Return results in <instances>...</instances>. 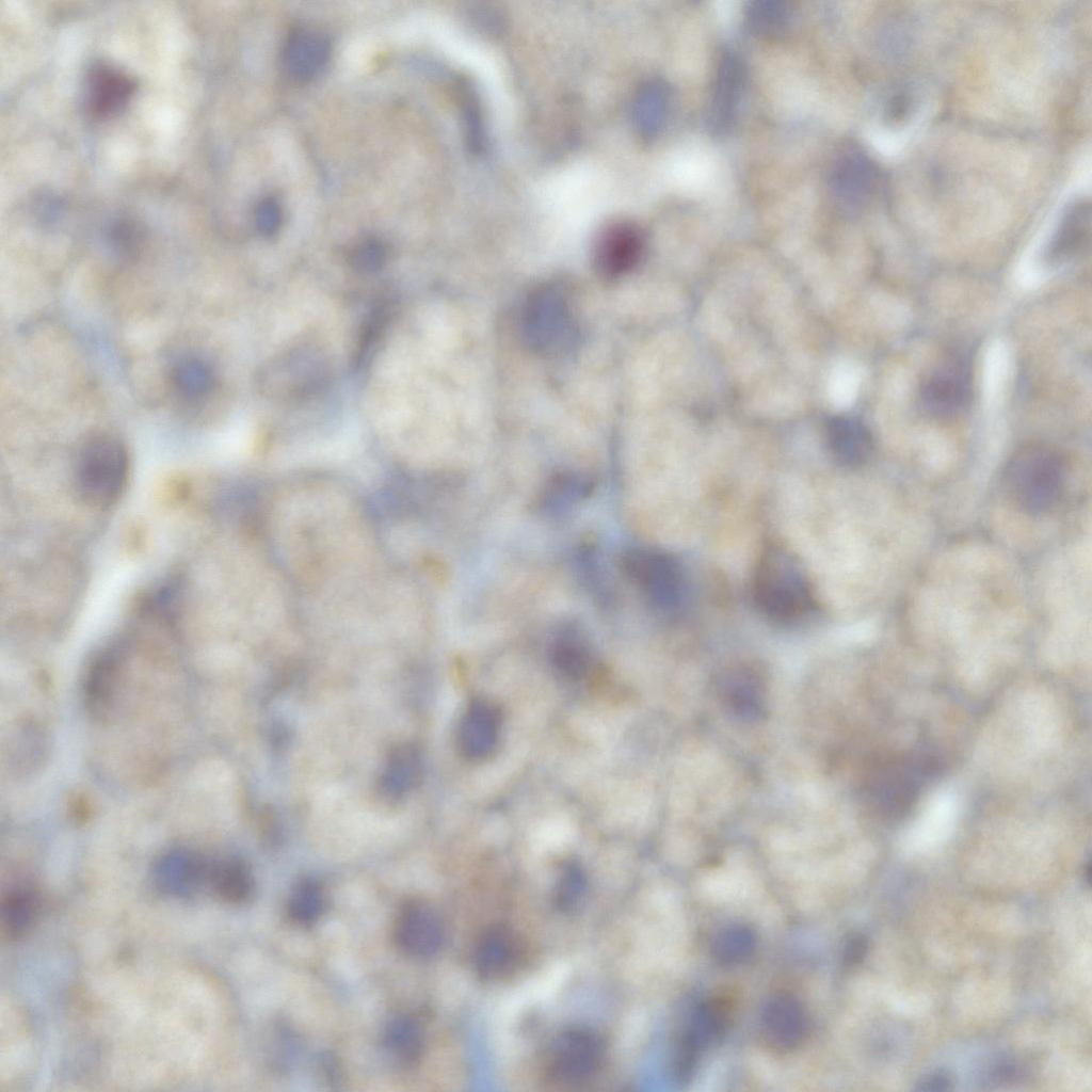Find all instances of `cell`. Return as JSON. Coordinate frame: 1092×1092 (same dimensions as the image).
Masks as SVG:
<instances>
[{
	"label": "cell",
	"mask_w": 1092,
	"mask_h": 1092,
	"mask_svg": "<svg viewBox=\"0 0 1092 1092\" xmlns=\"http://www.w3.org/2000/svg\"><path fill=\"white\" fill-rule=\"evenodd\" d=\"M754 934L746 927L735 926L720 932L711 946L714 959L734 964L746 959L754 949Z\"/></svg>",
	"instance_id": "cell-31"
},
{
	"label": "cell",
	"mask_w": 1092,
	"mask_h": 1092,
	"mask_svg": "<svg viewBox=\"0 0 1092 1092\" xmlns=\"http://www.w3.org/2000/svg\"><path fill=\"white\" fill-rule=\"evenodd\" d=\"M952 1088L951 1076L946 1072H935L922 1078L916 1087L918 1091H947Z\"/></svg>",
	"instance_id": "cell-37"
},
{
	"label": "cell",
	"mask_w": 1092,
	"mask_h": 1092,
	"mask_svg": "<svg viewBox=\"0 0 1092 1092\" xmlns=\"http://www.w3.org/2000/svg\"><path fill=\"white\" fill-rule=\"evenodd\" d=\"M555 668L566 678L579 679L591 668V654L582 638L574 630L562 631L551 646Z\"/></svg>",
	"instance_id": "cell-25"
},
{
	"label": "cell",
	"mask_w": 1092,
	"mask_h": 1092,
	"mask_svg": "<svg viewBox=\"0 0 1092 1092\" xmlns=\"http://www.w3.org/2000/svg\"><path fill=\"white\" fill-rule=\"evenodd\" d=\"M422 1043L421 1028L412 1017L398 1016L386 1026L385 1048L399 1063H414L421 1055Z\"/></svg>",
	"instance_id": "cell-26"
},
{
	"label": "cell",
	"mask_w": 1092,
	"mask_h": 1092,
	"mask_svg": "<svg viewBox=\"0 0 1092 1092\" xmlns=\"http://www.w3.org/2000/svg\"><path fill=\"white\" fill-rule=\"evenodd\" d=\"M172 378L178 394L189 400L200 399L207 395L213 382L209 366L196 357L181 359L175 366Z\"/></svg>",
	"instance_id": "cell-28"
},
{
	"label": "cell",
	"mask_w": 1092,
	"mask_h": 1092,
	"mask_svg": "<svg viewBox=\"0 0 1092 1092\" xmlns=\"http://www.w3.org/2000/svg\"><path fill=\"white\" fill-rule=\"evenodd\" d=\"M1064 479V463L1058 451L1046 444L1030 443L1014 451L1007 462L1003 486L1017 509L1039 514L1057 502Z\"/></svg>",
	"instance_id": "cell-2"
},
{
	"label": "cell",
	"mask_w": 1092,
	"mask_h": 1092,
	"mask_svg": "<svg viewBox=\"0 0 1092 1092\" xmlns=\"http://www.w3.org/2000/svg\"><path fill=\"white\" fill-rule=\"evenodd\" d=\"M743 71L738 58L730 52L719 62L709 107V124L714 134L724 133L732 125L740 101Z\"/></svg>",
	"instance_id": "cell-15"
},
{
	"label": "cell",
	"mask_w": 1092,
	"mask_h": 1092,
	"mask_svg": "<svg viewBox=\"0 0 1092 1092\" xmlns=\"http://www.w3.org/2000/svg\"><path fill=\"white\" fill-rule=\"evenodd\" d=\"M566 290L544 285L527 298L523 310L524 336L542 354H559L573 342L577 322Z\"/></svg>",
	"instance_id": "cell-4"
},
{
	"label": "cell",
	"mask_w": 1092,
	"mask_h": 1092,
	"mask_svg": "<svg viewBox=\"0 0 1092 1092\" xmlns=\"http://www.w3.org/2000/svg\"><path fill=\"white\" fill-rule=\"evenodd\" d=\"M758 610L777 623H794L813 608V593L801 565L785 548L770 545L759 556L752 577Z\"/></svg>",
	"instance_id": "cell-1"
},
{
	"label": "cell",
	"mask_w": 1092,
	"mask_h": 1092,
	"mask_svg": "<svg viewBox=\"0 0 1092 1092\" xmlns=\"http://www.w3.org/2000/svg\"><path fill=\"white\" fill-rule=\"evenodd\" d=\"M323 906L322 889L314 879H303L296 883L288 901L290 917L301 925L315 922L320 917Z\"/></svg>",
	"instance_id": "cell-29"
},
{
	"label": "cell",
	"mask_w": 1092,
	"mask_h": 1092,
	"mask_svg": "<svg viewBox=\"0 0 1092 1092\" xmlns=\"http://www.w3.org/2000/svg\"><path fill=\"white\" fill-rule=\"evenodd\" d=\"M828 440L833 455L841 464L858 466L869 457L872 449L866 427L852 417H837L828 428Z\"/></svg>",
	"instance_id": "cell-21"
},
{
	"label": "cell",
	"mask_w": 1092,
	"mask_h": 1092,
	"mask_svg": "<svg viewBox=\"0 0 1092 1092\" xmlns=\"http://www.w3.org/2000/svg\"><path fill=\"white\" fill-rule=\"evenodd\" d=\"M971 400V373L965 356L952 355L924 380L919 391L921 410L930 417L949 420L961 416Z\"/></svg>",
	"instance_id": "cell-7"
},
{
	"label": "cell",
	"mask_w": 1092,
	"mask_h": 1092,
	"mask_svg": "<svg viewBox=\"0 0 1092 1092\" xmlns=\"http://www.w3.org/2000/svg\"><path fill=\"white\" fill-rule=\"evenodd\" d=\"M735 1012V996L726 991L716 993L695 1008L682 1033L702 1050L710 1042L723 1038L733 1023Z\"/></svg>",
	"instance_id": "cell-17"
},
{
	"label": "cell",
	"mask_w": 1092,
	"mask_h": 1092,
	"mask_svg": "<svg viewBox=\"0 0 1092 1092\" xmlns=\"http://www.w3.org/2000/svg\"><path fill=\"white\" fill-rule=\"evenodd\" d=\"M606 1055L604 1039L594 1030L574 1027L558 1034L551 1042L546 1071L562 1085H578L593 1077Z\"/></svg>",
	"instance_id": "cell-5"
},
{
	"label": "cell",
	"mask_w": 1092,
	"mask_h": 1092,
	"mask_svg": "<svg viewBox=\"0 0 1092 1092\" xmlns=\"http://www.w3.org/2000/svg\"><path fill=\"white\" fill-rule=\"evenodd\" d=\"M918 772L919 768L905 759L881 766L866 781V798L884 815H902L917 796Z\"/></svg>",
	"instance_id": "cell-10"
},
{
	"label": "cell",
	"mask_w": 1092,
	"mask_h": 1092,
	"mask_svg": "<svg viewBox=\"0 0 1092 1092\" xmlns=\"http://www.w3.org/2000/svg\"><path fill=\"white\" fill-rule=\"evenodd\" d=\"M501 729L499 709L485 700H475L468 706L457 735L463 756L480 760L495 750Z\"/></svg>",
	"instance_id": "cell-13"
},
{
	"label": "cell",
	"mask_w": 1092,
	"mask_h": 1092,
	"mask_svg": "<svg viewBox=\"0 0 1092 1092\" xmlns=\"http://www.w3.org/2000/svg\"><path fill=\"white\" fill-rule=\"evenodd\" d=\"M719 692L729 708L746 718H756L764 711V682L750 668L725 671L719 679Z\"/></svg>",
	"instance_id": "cell-19"
},
{
	"label": "cell",
	"mask_w": 1092,
	"mask_h": 1092,
	"mask_svg": "<svg viewBox=\"0 0 1092 1092\" xmlns=\"http://www.w3.org/2000/svg\"><path fill=\"white\" fill-rule=\"evenodd\" d=\"M134 84L117 68L99 65L89 76V106L96 116L116 113L128 101Z\"/></svg>",
	"instance_id": "cell-20"
},
{
	"label": "cell",
	"mask_w": 1092,
	"mask_h": 1092,
	"mask_svg": "<svg viewBox=\"0 0 1092 1092\" xmlns=\"http://www.w3.org/2000/svg\"><path fill=\"white\" fill-rule=\"evenodd\" d=\"M330 53L331 43L325 34L312 29H299L285 43L283 63L291 77L307 80L325 66Z\"/></svg>",
	"instance_id": "cell-16"
},
{
	"label": "cell",
	"mask_w": 1092,
	"mask_h": 1092,
	"mask_svg": "<svg viewBox=\"0 0 1092 1092\" xmlns=\"http://www.w3.org/2000/svg\"><path fill=\"white\" fill-rule=\"evenodd\" d=\"M830 181L835 199L846 208L855 209L870 195L874 168L866 155L849 149L835 162Z\"/></svg>",
	"instance_id": "cell-14"
},
{
	"label": "cell",
	"mask_w": 1092,
	"mask_h": 1092,
	"mask_svg": "<svg viewBox=\"0 0 1092 1092\" xmlns=\"http://www.w3.org/2000/svg\"><path fill=\"white\" fill-rule=\"evenodd\" d=\"M110 648L101 652L93 661L86 676L84 696L87 709L95 718H103L110 707L115 689L118 655Z\"/></svg>",
	"instance_id": "cell-22"
},
{
	"label": "cell",
	"mask_w": 1092,
	"mask_h": 1092,
	"mask_svg": "<svg viewBox=\"0 0 1092 1092\" xmlns=\"http://www.w3.org/2000/svg\"><path fill=\"white\" fill-rule=\"evenodd\" d=\"M519 958L518 936L504 925H493L481 932L472 952L476 971L488 980L510 974L518 964Z\"/></svg>",
	"instance_id": "cell-12"
},
{
	"label": "cell",
	"mask_w": 1092,
	"mask_h": 1092,
	"mask_svg": "<svg viewBox=\"0 0 1092 1092\" xmlns=\"http://www.w3.org/2000/svg\"><path fill=\"white\" fill-rule=\"evenodd\" d=\"M280 215V208L273 198L263 199L255 213L258 229L267 235L273 234L279 226Z\"/></svg>",
	"instance_id": "cell-35"
},
{
	"label": "cell",
	"mask_w": 1092,
	"mask_h": 1092,
	"mask_svg": "<svg viewBox=\"0 0 1092 1092\" xmlns=\"http://www.w3.org/2000/svg\"><path fill=\"white\" fill-rule=\"evenodd\" d=\"M1090 205L1078 200L1065 211L1046 250V260L1062 263L1081 254L1090 241Z\"/></svg>",
	"instance_id": "cell-18"
},
{
	"label": "cell",
	"mask_w": 1092,
	"mask_h": 1092,
	"mask_svg": "<svg viewBox=\"0 0 1092 1092\" xmlns=\"http://www.w3.org/2000/svg\"><path fill=\"white\" fill-rule=\"evenodd\" d=\"M215 893L229 902L246 899L253 889V877L247 866L236 858L209 863L207 874Z\"/></svg>",
	"instance_id": "cell-23"
},
{
	"label": "cell",
	"mask_w": 1092,
	"mask_h": 1092,
	"mask_svg": "<svg viewBox=\"0 0 1092 1092\" xmlns=\"http://www.w3.org/2000/svg\"><path fill=\"white\" fill-rule=\"evenodd\" d=\"M444 930L435 911L421 900H408L398 911L394 938L397 946L414 958H427L441 946Z\"/></svg>",
	"instance_id": "cell-11"
},
{
	"label": "cell",
	"mask_w": 1092,
	"mask_h": 1092,
	"mask_svg": "<svg viewBox=\"0 0 1092 1092\" xmlns=\"http://www.w3.org/2000/svg\"><path fill=\"white\" fill-rule=\"evenodd\" d=\"M591 484L577 475H560L555 477L544 495L543 504L549 509L561 503L576 500L589 493Z\"/></svg>",
	"instance_id": "cell-34"
},
{
	"label": "cell",
	"mask_w": 1092,
	"mask_h": 1092,
	"mask_svg": "<svg viewBox=\"0 0 1092 1092\" xmlns=\"http://www.w3.org/2000/svg\"><path fill=\"white\" fill-rule=\"evenodd\" d=\"M806 1031V1013L794 995L780 992L769 998L760 1018V1037L767 1048L791 1051L803 1042Z\"/></svg>",
	"instance_id": "cell-9"
},
{
	"label": "cell",
	"mask_w": 1092,
	"mask_h": 1092,
	"mask_svg": "<svg viewBox=\"0 0 1092 1092\" xmlns=\"http://www.w3.org/2000/svg\"><path fill=\"white\" fill-rule=\"evenodd\" d=\"M418 751L412 745L397 748L388 758L381 777L386 796L397 798L410 790L418 780L421 768Z\"/></svg>",
	"instance_id": "cell-24"
},
{
	"label": "cell",
	"mask_w": 1092,
	"mask_h": 1092,
	"mask_svg": "<svg viewBox=\"0 0 1092 1092\" xmlns=\"http://www.w3.org/2000/svg\"><path fill=\"white\" fill-rule=\"evenodd\" d=\"M2 929L9 937L22 935L32 925L37 912V899L28 888L7 892L2 899Z\"/></svg>",
	"instance_id": "cell-27"
},
{
	"label": "cell",
	"mask_w": 1092,
	"mask_h": 1092,
	"mask_svg": "<svg viewBox=\"0 0 1092 1092\" xmlns=\"http://www.w3.org/2000/svg\"><path fill=\"white\" fill-rule=\"evenodd\" d=\"M746 20L755 33L773 35L787 26L789 11L785 3L777 0L754 1L746 10Z\"/></svg>",
	"instance_id": "cell-32"
},
{
	"label": "cell",
	"mask_w": 1092,
	"mask_h": 1092,
	"mask_svg": "<svg viewBox=\"0 0 1092 1092\" xmlns=\"http://www.w3.org/2000/svg\"><path fill=\"white\" fill-rule=\"evenodd\" d=\"M128 476L127 450L113 436H95L77 454L75 487L79 497L91 507L107 509L115 504L126 488Z\"/></svg>",
	"instance_id": "cell-3"
},
{
	"label": "cell",
	"mask_w": 1092,
	"mask_h": 1092,
	"mask_svg": "<svg viewBox=\"0 0 1092 1092\" xmlns=\"http://www.w3.org/2000/svg\"><path fill=\"white\" fill-rule=\"evenodd\" d=\"M868 950V940L861 933L851 934L845 944L844 963L853 966L863 961Z\"/></svg>",
	"instance_id": "cell-36"
},
{
	"label": "cell",
	"mask_w": 1092,
	"mask_h": 1092,
	"mask_svg": "<svg viewBox=\"0 0 1092 1092\" xmlns=\"http://www.w3.org/2000/svg\"><path fill=\"white\" fill-rule=\"evenodd\" d=\"M587 877L578 864H567L559 878L555 892V903L559 910L571 912L575 910L584 898L587 893Z\"/></svg>",
	"instance_id": "cell-33"
},
{
	"label": "cell",
	"mask_w": 1092,
	"mask_h": 1092,
	"mask_svg": "<svg viewBox=\"0 0 1092 1092\" xmlns=\"http://www.w3.org/2000/svg\"><path fill=\"white\" fill-rule=\"evenodd\" d=\"M668 110V91L660 82L648 83L638 100V122L641 130L655 134L662 126Z\"/></svg>",
	"instance_id": "cell-30"
},
{
	"label": "cell",
	"mask_w": 1092,
	"mask_h": 1092,
	"mask_svg": "<svg viewBox=\"0 0 1092 1092\" xmlns=\"http://www.w3.org/2000/svg\"><path fill=\"white\" fill-rule=\"evenodd\" d=\"M643 251L644 237L637 225L626 221L613 222L596 238L594 268L603 277L619 278L637 267Z\"/></svg>",
	"instance_id": "cell-8"
},
{
	"label": "cell",
	"mask_w": 1092,
	"mask_h": 1092,
	"mask_svg": "<svg viewBox=\"0 0 1092 1092\" xmlns=\"http://www.w3.org/2000/svg\"><path fill=\"white\" fill-rule=\"evenodd\" d=\"M622 565L654 608L665 612L679 604L681 572L670 555L655 549H631L623 556Z\"/></svg>",
	"instance_id": "cell-6"
}]
</instances>
